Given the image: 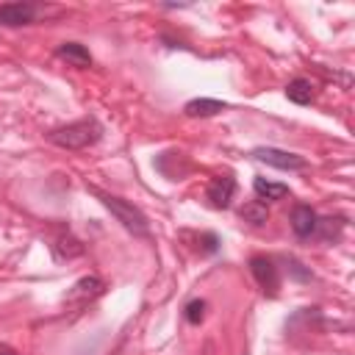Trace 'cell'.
Returning <instances> with one entry per match:
<instances>
[{
    "label": "cell",
    "instance_id": "2",
    "mask_svg": "<svg viewBox=\"0 0 355 355\" xmlns=\"http://www.w3.org/2000/svg\"><path fill=\"white\" fill-rule=\"evenodd\" d=\"M97 197H100V202L116 216V222H122V227L125 230H130L133 236H150V222H147V216L133 205V202H125V200H119V197H114V194H105V191H100V189H92Z\"/></svg>",
    "mask_w": 355,
    "mask_h": 355
},
{
    "label": "cell",
    "instance_id": "12",
    "mask_svg": "<svg viewBox=\"0 0 355 355\" xmlns=\"http://www.w3.org/2000/svg\"><path fill=\"white\" fill-rule=\"evenodd\" d=\"M286 97H288L291 103H297V105H308V103L313 100V83H311L308 78H294V80H288V86H286Z\"/></svg>",
    "mask_w": 355,
    "mask_h": 355
},
{
    "label": "cell",
    "instance_id": "10",
    "mask_svg": "<svg viewBox=\"0 0 355 355\" xmlns=\"http://www.w3.org/2000/svg\"><path fill=\"white\" fill-rule=\"evenodd\" d=\"M225 108H227V103H222V100L197 97V100H189L183 111H186L189 116H214V114H222Z\"/></svg>",
    "mask_w": 355,
    "mask_h": 355
},
{
    "label": "cell",
    "instance_id": "16",
    "mask_svg": "<svg viewBox=\"0 0 355 355\" xmlns=\"http://www.w3.org/2000/svg\"><path fill=\"white\" fill-rule=\"evenodd\" d=\"M288 263H291V272H294V275H297L300 280H311V272H302V269H300L302 263H297L294 258H288Z\"/></svg>",
    "mask_w": 355,
    "mask_h": 355
},
{
    "label": "cell",
    "instance_id": "15",
    "mask_svg": "<svg viewBox=\"0 0 355 355\" xmlns=\"http://www.w3.org/2000/svg\"><path fill=\"white\" fill-rule=\"evenodd\" d=\"M197 244H200L197 250H200V252H205V255H211V252H216V250H219V239H216L214 233H200V236H197Z\"/></svg>",
    "mask_w": 355,
    "mask_h": 355
},
{
    "label": "cell",
    "instance_id": "8",
    "mask_svg": "<svg viewBox=\"0 0 355 355\" xmlns=\"http://www.w3.org/2000/svg\"><path fill=\"white\" fill-rule=\"evenodd\" d=\"M103 288H105V283L100 280V277H94V275H89V277H80L75 286H72V291H69V297H67V302H86V300H94V297H100L103 294Z\"/></svg>",
    "mask_w": 355,
    "mask_h": 355
},
{
    "label": "cell",
    "instance_id": "6",
    "mask_svg": "<svg viewBox=\"0 0 355 355\" xmlns=\"http://www.w3.org/2000/svg\"><path fill=\"white\" fill-rule=\"evenodd\" d=\"M233 194H236V180H233L230 175L214 178V180L208 183V200H211L214 208H227L230 200H233Z\"/></svg>",
    "mask_w": 355,
    "mask_h": 355
},
{
    "label": "cell",
    "instance_id": "5",
    "mask_svg": "<svg viewBox=\"0 0 355 355\" xmlns=\"http://www.w3.org/2000/svg\"><path fill=\"white\" fill-rule=\"evenodd\" d=\"M36 17V6L33 3H3L0 6V25L6 28H17V25H28Z\"/></svg>",
    "mask_w": 355,
    "mask_h": 355
},
{
    "label": "cell",
    "instance_id": "1",
    "mask_svg": "<svg viewBox=\"0 0 355 355\" xmlns=\"http://www.w3.org/2000/svg\"><path fill=\"white\" fill-rule=\"evenodd\" d=\"M103 136V125L94 119V116H86V119H78V122H69L64 128H55L47 139L64 150H83L89 144H94L97 139Z\"/></svg>",
    "mask_w": 355,
    "mask_h": 355
},
{
    "label": "cell",
    "instance_id": "4",
    "mask_svg": "<svg viewBox=\"0 0 355 355\" xmlns=\"http://www.w3.org/2000/svg\"><path fill=\"white\" fill-rule=\"evenodd\" d=\"M252 158H258V161H263V164H269V166H275V169H288V172L308 166V161H305L302 155H294V153L277 150V147H255V150H252Z\"/></svg>",
    "mask_w": 355,
    "mask_h": 355
},
{
    "label": "cell",
    "instance_id": "7",
    "mask_svg": "<svg viewBox=\"0 0 355 355\" xmlns=\"http://www.w3.org/2000/svg\"><path fill=\"white\" fill-rule=\"evenodd\" d=\"M316 222H319V216H316V211L311 205H294V211H291V230L300 239L313 236L316 233Z\"/></svg>",
    "mask_w": 355,
    "mask_h": 355
},
{
    "label": "cell",
    "instance_id": "9",
    "mask_svg": "<svg viewBox=\"0 0 355 355\" xmlns=\"http://www.w3.org/2000/svg\"><path fill=\"white\" fill-rule=\"evenodd\" d=\"M55 55L58 58H64V61H69L72 67H92V55H89V50L83 47V44H78V42H64L58 50H55Z\"/></svg>",
    "mask_w": 355,
    "mask_h": 355
},
{
    "label": "cell",
    "instance_id": "14",
    "mask_svg": "<svg viewBox=\"0 0 355 355\" xmlns=\"http://www.w3.org/2000/svg\"><path fill=\"white\" fill-rule=\"evenodd\" d=\"M202 316H205V302H202V300H191V302L186 305V322L200 324Z\"/></svg>",
    "mask_w": 355,
    "mask_h": 355
},
{
    "label": "cell",
    "instance_id": "13",
    "mask_svg": "<svg viewBox=\"0 0 355 355\" xmlns=\"http://www.w3.org/2000/svg\"><path fill=\"white\" fill-rule=\"evenodd\" d=\"M239 216H241L244 222H250V225H263V222L269 219V208H266V202H261V200H250V202L241 205Z\"/></svg>",
    "mask_w": 355,
    "mask_h": 355
},
{
    "label": "cell",
    "instance_id": "3",
    "mask_svg": "<svg viewBox=\"0 0 355 355\" xmlns=\"http://www.w3.org/2000/svg\"><path fill=\"white\" fill-rule=\"evenodd\" d=\"M250 272H252V277H255V283L261 286L263 294H269V297L277 294V288H280V269L275 266L272 258L255 255V258L250 261Z\"/></svg>",
    "mask_w": 355,
    "mask_h": 355
},
{
    "label": "cell",
    "instance_id": "11",
    "mask_svg": "<svg viewBox=\"0 0 355 355\" xmlns=\"http://www.w3.org/2000/svg\"><path fill=\"white\" fill-rule=\"evenodd\" d=\"M252 189L255 194L261 197V202H275V200H283L288 194V186L286 183H275V180H266V178H255L252 180Z\"/></svg>",
    "mask_w": 355,
    "mask_h": 355
}]
</instances>
